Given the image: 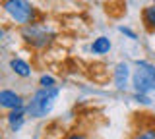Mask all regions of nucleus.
Returning <instances> with one entry per match:
<instances>
[{
  "mask_svg": "<svg viewBox=\"0 0 155 139\" xmlns=\"http://www.w3.org/2000/svg\"><path fill=\"white\" fill-rule=\"evenodd\" d=\"M56 97H58V87H51V89H43L41 87L31 97V100H29V104H27L29 116H33V118L47 116V114L52 110V106H54Z\"/></svg>",
  "mask_w": 155,
  "mask_h": 139,
  "instance_id": "nucleus-1",
  "label": "nucleus"
},
{
  "mask_svg": "<svg viewBox=\"0 0 155 139\" xmlns=\"http://www.w3.org/2000/svg\"><path fill=\"white\" fill-rule=\"evenodd\" d=\"M132 85L138 95H147L155 91V68L145 60L136 62V70L132 74Z\"/></svg>",
  "mask_w": 155,
  "mask_h": 139,
  "instance_id": "nucleus-2",
  "label": "nucleus"
},
{
  "mask_svg": "<svg viewBox=\"0 0 155 139\" xmlns=\"http://www.w3.org/2000/svg\"><path fill=\"white\" fill-rule=\"evenodd\" d=\"M2 6H4L8 16L23 27L33 25L37 20V10L29 2H25V0H6Z\"/></svg>",
  "mask_w": 155,
  "mask_h": 139,
  "instance_id": "nucleus-3",
  "label": "nucleus"
},
{
  "mask_svg": "<svg viewBox=\"0 0 155 139\" xmlns=\"http://www.w3.org/2000/svg\"><path fill=\"white\" fill-rule=\"evenodd\" d=\"M21 37L25 39L27 45L35 46V49H43V46H47L48 43H51V39H52V33H48V29H47L45 25L33 23V25L23 27Z\"/></svg>",
  "mask_w": 155,
  "mask_h": 139,
  "instance_id": "nucleus-4",
  "label": "nucleus"
},
{
  "mask_svg": "<svg viewBox=\"0 0 155 139\" xmlns=\"http://www.w3.org/2000/svg\"><path fill=\"white\" fill-rule=\"evenodd\" d=\"M0 106L8 108L10 112H12V110H18V108H23V97L18 95L16 91L4 89V91H0Z\"/></svg>",
  "mask_w": 155,
  "mask_h": 139,
  "instance_id": "nucleus-5",
  "label": "nucleus"
},
{
  "mask_svg": "<svg viewBox=\"0 0 155 139\" xmlns=\"http://www.w3.org/2000/svg\"><path fill=\"white\" fill-rule=\"evenodd\" d=\"M128 77H130L128 64H118L114 68V85H116V89H126V85H128Z\"/></svg>",
  "mask_w": 155,
  "mask_h": 139,
  "instance_id": "nucleus-6",
  "label": "nucleus"
},
{
  "mask_svg": "<svg viewBox=\"0 0 155 139\" xmlns=\"http://www.w3.org/2000/svg\"><path fill=\"white\" fill-rule=\"evenodd\" d=\"M10 68H12L14 74L19 75V77H29V75H31V66L21 58H12L10 60Z\"/></svg>",
  "mask_w": 155,
  "mask_h": 139,
  "instance_id": "nucleus-7",
  "label": "nucleus"
},
{
  "mask_svg": "<svg viewBox=\"0 0 155 139\" xmlns=\"http://www.w3.org/2000/svg\"><path fill=\"white\" fill-rule=\"evenodd\" d=\"M23 120H25V110L23 108L12 110V112L8 114V124H10V128H12V131H18V129L23 126Z\"/></svg>",
  "mask_w": 155,
  "mask_h": 139,
  "instance_id": "nucleus-8",
  "label": "nucleus"
},
{
  "mask_svg": "<svg viewBox=\"0 0 155 139\" xmlns=\"http://www.w3.org/2000/svg\"><path fill=\"white\" fill-rule=\"evenodd\" d=\"M142 20H143L145 27H147L149 31H155V4H151V6H147V8H143Z\"/></svg>",
  "mask_w": 155,
  "mask_h": 139,
  "instance_id": "nucleus-9",
  "label": "nucleus"
},
{
  "mask_svg": "<svg viewBox=\"0 0 155 139\" xmlns=\"http://www.w3.org/2000/svg\"><path fill=\"white\" fill-rule=\"evenodd\" d=\"M91 50H93L95 54H105V52L110 50V41L107 39V37H97L93 41V45H91Z\"/></svg>",
  "mask_w": 155,
  "mask_h": 139,
  "instance_id": "nucleus-10",
  "label": "nucleus"
},
{
  "mask_svg": "<svg viewBox=\"0 0 155 139\" xmlns=\"http://www.w3.org/2000/svg\"><path fill=\"white\" fill-rule=\"evenodd\" d=\"M132 139H155V126H147V128H142L140 131H136Z\"/></svg>",
  "mask_w": 155,
  "mask_h": 139,
  "instance_id": "nucleus-11",
  "label": "nucleus"
},
{
  "mask_svg": "<svg viewBox=\"0 0 155 139\" xmlns=\"http://www.w3.org/2000/svg\"><path fill=\"white\" fill-rule=\"evenodd\" d=\"M39 85H41L43 89H51V87H56L54 85V77L52 75H41V79H39Z\"/></svg>",
  "mask_w": 155,
  "mask_h": 139,
  "instance_id": "nucleus-12",
  "label": "nucleus"
},
{
  "mask_svg": "<svg viewBox=\"0 0 155 139\" xmlns=\"http://www.w3.org/2000/svg\"><path fill=\"white\" fill-rule=\"evenodd\" d=\"M120 31H122V33H126V35H128L130 39H136V33H134V31H130L128 27H120Z\"/></svg>",
  "mask_w": 155,
  "mask_h": 139,
  "instance_id": "nucleus-13",
  "label": "nucleus"
},
{
  "mask_svg": "<svg viewBox=\"0 0 155 139\" xmlns=\"http://www.w3.org/2000/svg\"><path fill=\"white\" fill-rule=\"evenodd\" d=\"M66 139H87L85 135H81V133H70Z\"/></svg>",
  "mask_w": 155,
  "mask_h": 139,
  "instance_id": "nucleus-14",
  "label": "nucleus"
}]
</instances>
